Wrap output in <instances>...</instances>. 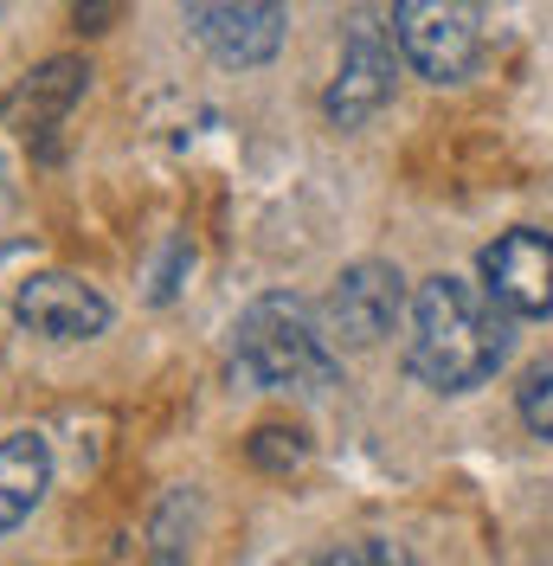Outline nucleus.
I'll list each match as a JSON object with an SVG mask.
<instances>
[{"label":"nucleus","instance_id":"nucleus-1","mask_svg":"<svg viewBox=\"0 0 553 566\" xmlns=\"http://www.w3.org/2000/svg\"><path fill=\"white\" fill-rule=\"evenodd\" d=\"M406 374L431 392H477L483 380L502 374L509 342H515V316L495 303L489 283L470 277H425L406 310Z\"/></svg>","mask_w":553,"mask_h":566},{"label":"nucleus","instance_id":"nucleus-2","mask_svg":"<svg viewBox=\"0 0 553 566\" xmlns=\"http://www.w3.org/2000/svg\"><path fill=\"white\" fill-rule=\"evenodd\" d=\"M232 380L258 392H290V399H315L342 380V360L328 348V328L303 296L271 290L258 296L232 328Z\"/></svg>","mask_w":553,"mask_h":566},{"label":"nucleus","instance_id":"nucleus-3","mask_svg":"<svg viewBox=\"0 0 553 566\" xmlns=\"http://www.w3.org/2000/svg\"><path fill=\"white\" fill-rule=\"evenodd\" d=\"M489 0H393V39L399 59L425 84H463L483 59Z\"/></svg>","mask_w":553,"mask_h":566},{"label":"nucleus","instance_id":"nucleus-4","mask_svg":"<svg viewBox=\"0 0 553 566\" xmlns=\"http://www.w3.org/2000/svg\"><path fill=\"white\" fill-rule=\"evenodd\" d=\"M180 20L207 59L232 71H258L283 52L290 0H180Z\"/></svg>","mask_w":553,"mask_h":566},{"label":"nucleus","instance_id":"nucleus-5","mask_svg":"<svg viewBox=\"0 0 553 566\" xmlns=\"http://www.w3.org/2000/svg\"><path fill=\"white\" fill-rule=\"evenodd\" d=\"M413 303H406V277L380 264V258H361V264H347L342 277L328 283V296H322V328H328V342H342V348H374L386 342L399 316H406Z\"/></svg>","mask_w":553,"mask_h":566},{"label":"nucleus","instance_id":"nucleus-6","mask_svg":"<svg viewBox=\"0 0 553 566\" xmlns=\"http://www.w3.org/2000/svg\"><path fill=\"white\" fill-rule=\"evenodd\" d=\"M393 45H399V39H386L374 13H354V20H347L342 65H335V84H328V97H322V116H328L335 129H361V123H374V116L393 104Z\"/></svg>","mask_w":553,"mask_h":566},{"label":"nucleus","instance_id":"nucleus-7","mask_svg":"<svg viewBox=\"0 0 553 566\" xmlns=\"http://www.w3.org/2000/svg\"><path fill=\"white\" fill-rule=\"evenodd\" d=\"M13 316L27 322L33 335H45V342H91V335L109 328V303H104V290H91L71 271H39V277L20 283Z\"/></svg>","mask_w":553,"mask_h":566},{"label":"nucleus","instance_id":"nucleus-8","mask_svg":"<svg viewBox=\"0 0 553 566\" xmlns=\"http://www.w3.org/2000/svg\"><path fill=\"white\" fill-rule=\"evenodd\" d=\"M483 283L509 316H553V239L547 232H502L483 251Z\"/></svg>","mask_w":553,"mask_h":566},{"label":"nucleus","instance_id":"nucleus-9","mask_svg":"<svg viewBox=\"0 0 553 566\" xmlns=\"http://www.w3.org/2000/svg\"><path fill=\"white\" fill-rule=\"evenodd\" d=\"M52 490V451L39 431L0 438V534H13Z\"/></svg>","mask_w":553,"mask_h":566},{"label":"nucleus","instance_id":"nucleus-10","mask_svg":"<svg viewBox=\"0 0 553 566\" xmlns=\"http://www.w3.org/2000/svg\"><path fill=\"white\" fill-rule=\"evenodd\" d=\"M84 84H91V71H84V59H45L39 71H27V84L7 97V116H13V129H27V136H39V129H52V123H65L71 104L84 97Z\"/></svg>","mask_w":553,"mask_h":566},{"label":"nucleus","instance_id":"nucleus-11","mask_svg":"<svg viewBox=\"0 0 553 566\" xmlns=\"http://www.w3.org/2000/svg\"><path fill=\"white\" fill-rule=\"evenodd\" d=\"M244 458L258 463L264 476H290L296 463L310 458V438H303L296 424H258V431H251V444H244Z\"/></svg>","mask_w":553,"mask_h":566},{"label":"nucleus","instance_id":"nucleus-12","mask_svg":"<svg viewBox=\"0 0 553 566\" xmlns=\"http://www.w3.org/2000/svg\"><path fill=\"white\" fill-rule=\"evenodd\" d=\"M515 406H521V424H528L541 444H553V354L528 367V380H521Z\"/></svg>","mask_w":553,"mask_h":566},{"label":"nucleus","instance_id":"nucleus-13","mask_svg":"<svg viewBox=\"0 0 553 566\" xmlns=\"http://www.w3.org/2000/svg\"><path fill=\"white\" fill-rule=\"evenodd\" d=\"M406 560H413L406 547L374 541V534H367V541H342V547H328V554H322V566H406Z\"/></svg>","mask_w":553,"mask_h":566},{"label":"nucleus","instance_id":"nucleus-14","mask_svg":"<svg viewBox=\"0 0 553 566\" xmlns=\"http://www.w3.org/2000/svg\"><path fill=\"white\" fill-rule=\"evenodd\" d=\"M123 20V0H71V27L77 33H109Z\"/></svg>","mask_w":553,"mask_h":566}]
</instances>
